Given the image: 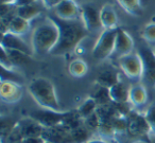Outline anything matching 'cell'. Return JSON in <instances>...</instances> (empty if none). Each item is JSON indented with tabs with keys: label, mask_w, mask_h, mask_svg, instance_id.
I'll use <instances>...</instances> for the list:
<instances>
[{
	"label": "cell",
	"mask_w": 155,
	"mask_h": 143,
	"mask_svg": "<svg viewBox=\"0 0 155 143\" xmlns=\"http://www.w3.org/2000/svg\"><path fill=\"white\" fill-rule=\"evenodd\" d=\"M49 18L58 28V41L50 53L52 55H65L70 53L89 34L81 18L75 20H63L54 14L49 15Z\"/></svg>",
	"instance_id": "1"
},
{
	"label": "cell",
	"mask_w": 155,
	"mask_h": 143,
	"mask_svg": "<svg viewBox=\"0 0 155 143\" xmlns=\"http://www.w3.org/2000/svg\"><path fill=\"white\" fill-rule=\"evenodd\" d=\"M28 92L38 106L48 110L61 111L56 90L53 83L46 77H37L28 85Z\"/></svg>",
	"instance_id": "2"
},
{
	"label": "cell",
	"mask_w": 155,
	"mask_h": 143,
	"mask_svg": "<svg viewBox=\"0 0 155 143\" xmlns=\"http://www.w3.org/2000/svg\"><path fill=\"white\" fill-rule=\"evenodd\" d=\"M58 41V28L49 17L36 27L32 33L31 47L38 55L51 53Z\"/></svg>",
	"instance_id": "3"
},
{
	"label": "cell",
	"mask_w": 155,
	"mask_h": 143,
	"mask_svg": "<svg viewBox=\"0 0 155 143\" xmlns=\"http://www.w3.org/2000/svg\"><path fill=\"white\" fill-rule=\"evenodd\" d=\"M127 135L130 139L140 142H149L150 137L152 136L151 128L148 124L144 115L136 111H131L127 115Z\"/></svg>",
	"instance_id": "4"
},
{
	"label": "cell",
	"mask_w": 155,
	"mask_h": 143,
	"mask_svg": "<svg viewBox=\"0 0 155 143\" xmlns=\"http://www.w3.org/2000/svg\"><path fill=\"white\" fill-rule=\"evenodd\" d=\"M118 29V28H117ZM117 29L114 30H103L98 37L93 48V57L97 60H104L113 55L116 43Z\"/></svg>",
	"instance_id": "5"
},
{
	"label": "cell",
	"mask_w": 155,
	"mask_h": 143,
	"mask_svg": "<svg viewBox=\"0 0 155 143\" xmlns=\"http://www.w3.org/2000/svg\"><path fill=\"white\" fill-rule=\"evenodd\" d=\"M118 64L121 71L127 79L139 81L143 76V63L138 53H131L118 58Z\"/></svg>",
	"instance_id": "6"
},
{
	"label": "cell",
	"mask_w": 155,
	"mask_h": 143,
	"mask_svg": "<svg viewBox=\"0 0 155 143\" xmlns=\"http://www.w3.org/2000/svg\"><path fill=\"white\" fill-rule=\"evenodd\" d=\"M41 138L48 143H78L74 129H70L64 124L45 128Z\"/></svg>",
	"instance_id": "7"
},
{
	"label": "cell",
	"mask_w": 155,
	"mask_h": 143,
	"mask_svg": "<svg viewBox=\"0 0 155 143\" xmlns=\"http://www.w3.org/2000/svg\"><path fill=\"white\" fill-rule=\"evenodd\" d=\"M69 113L70 111H54L44 109V110L35 111V112L31 113L30 117L38 122L39 124H41L45 128H48L64 124Z\"/></svg>",
	"instance_id": "8"
},
{
	"label": "cell",
	"mask_w": 155,
	"mask_h": 143,
	"mask_svg": "<svg viewBox=\"0 0 155 143\" xmlns=\"http://www.w3.org/2000/svg\"><path fill=\"white\" fill-rule=\"evenodd\" d=\"M81 19L88 32H99L103 29L100 19V10L91 3L81 7Z\"/></svg>",
	"instance_id": "9"
},
{
	"label": "cell",
	"mask_w": 155,
	"mask_h": 143,
	"mask_svg": "<svg viewBox=\"0 0 155 143\" xmlns=\"http://www.w3.org/2000/svg\"><path fill=\"white\" fill-rule=\"evenodd\" d=\"M134 50V41L132 36L122 28L117 29L116 43H115V50L113 56L118 58L125 56L127 54L133 53Z\"/></svg>",
	"instance_id": "10"
},
{
	"label": "cell",
	"mask_w": 155,
	"mask_h": 143,
	"mask_svg": "<svg viewBox=\"0 0 155 143\" xmlns=\"http://www.w3.org/2000/svg\"><path fill=\"white\" fill-rule=\"evenodd\" d=\"M143 63V76L142 79L148 84H155V53L152 49L141 47L138 51Z\"/></svg>",
	"instance_id": "11"
},
{
	"label": "cell",
	"mask_w": 155,
	"mask_h": 143,
	"mask_svg": "<svg viewBox=\"0 0 155 143\" xmlns=\"http://www.w3.org/2000/svg\"><path fill=\"white\" fill-rule=\"evenodd\" d=\"M1 47L7 50H15V51L24 52V53L28 54L30 56L34 54L32 47H30L26 43L22 36H18V35H15L10 32L2 34V36H1Z\"/></svg>",
	"instance_id": "12"
},
{
	"label": "cell",
	"mask_w": 155,
	"mask_h": 143,
	"mask_svg": "<svg viewBox=\"0 0 155 143\" xmlns=\"http://www.w3.org/2000/svg\"><path fill=\"white\" fill-rule=\"evenodd\" d=\"M22 96V87L20 84L11 81L0 82V98L8 104L17 103Z\"/></svg>",
	"instance_id": "13"
},
{
	"label": "cell",
	"mask_w": 155,
	"mask_h": 143,
	"mask_svg": "<svg viewBox=\"0 0 155 143\" xmlns=\"http://www.w3.org/2000/svg\"><path fill=\"white\" fill-rule=\"evenodd\" d=\"M53 10L54 15L63 20H75L81 18V8L78 7L74 0H63Z\"/></svg>",
	"instance_id": "14"
},
{
	"label": "cell",
	"mask_w": 155,
	"mask_h": 143,
	"mask_svg": "<svg viewBox=\"0 0 155 143\" xmlns=\"http://www.w3.org/2000/svg\"><path fill=\"white\" fill-rule=\"evenodd\" d=\"M17 125L25 139L27 138H34V137H41L45 127L37 121L32 119L31 117L21 119L17 122Z\"/></svg>",
	"instance_id": "15"
},
{
	"label": "cell",
	"mask_w": 155,
	"mask_h": 143,
	"mask_svg": "<svg viewBox=\"0 0 155 143\" xmlns=\"http://www.w3.org/2000/svg\"><path fill=\"white\" fill-rule=\"evenodd\" d=\"M100 19L103 30H114L118 28V17L113 5H104L100 9Z\"/></svg>",
	"instance_id": "16"
},
{
	"label": "cell",
	"mask_w": 155,
	"mask_h": 143,
	"mask_svg": "<svg viewBox=\"0 0 155 143\" xmlns=\"http://www.w3.org/2000/svg\"><path fill=\"white\" fill-rule=\"evenodd\" d=\"M148 101V92L143 85L135 84L129 87V103L134 107L143 106Z\"/></svg>",
	"instance_id": "17"
},
{
	"label": "cell",
	"mask_w": 155,
	"mask_h": 143,
	"mask_svg": "<svg viewBox=\"0 0 155 143\" xmlns=\"http://www.w3.org/2000/svg\"><path fill=\"white\" fill-rule=\"evenodd\" d=\"M43 8L46 7L41 2V0H37L34 3L17 8V16L31 21V20L36 18L43 12Z\"/></svg>",
	"instance_id": "18"
},
{
	"label": "cell",
	"mask_w": 155,
	"mask_h": 143,
	"mask_svg": "<svg viewBox=\"0 0 155 143\" xmlns=\"http://www.w3.org/2000/svg\"><path fill=\"white\" fill-rule=\"evenodd\" d=\"M108 89H110V96L113 103H116V104L129 103V88L122 82H117Z\"/></svg>",
	"instance_id": "19"
},
{
	"label": "cell",
	"mask_w": 155,
	"mask_h": 143,
	"mask_svg": "<svg viewBox=\"0 0 155 143\" xmlns=\"http://www.w3.org/2000/svg\"><path fill=\"white\" fill-rule=\"evenodd\" d=\"M30 22L31 21L24 19V18L19 17V16H15L13 18V20L10 22L9 31L8 32L13 33V34L18 35V36H24L25 34H27L30 31L31 29Z\"/></svg>",
	"instance_id": "20"
},
{
	"label": "cell",
	"mask_w": 155,
	"mask_h": 143,
	"mask_svg": "<svg viewBox=\"0 0 155 143\" xmlns=\"http://www.w3.org/2000/svg\"><path fill=\"white\" fill-rule=\"evenodd\" d=\"M98 107H99V104L97 103V101L94 98H91V96H89V98H87L80 106L78 107L77 111H78V113L80 115V117L82 118L83 120H85L88 117H91V115H94V113L97 111Z\"/></svg>",
	"instance_id": "21"
},
{
	"label": "cell",
	"mask_w": 155,
	"mask_h": 143,
	"mask_svg": "<svg viewBox=\"0 0 155 143\" xmlns=\"http://www.w3.org/2000/svg\"><path fill=\"white\" fill-rule=\"evenodd\" d=\"M116 1L130 15H133V16L141 15L142 5L140 0H116Z\"/></svg>",
	"instance_id": "22"
},
{
	"label": "cell",
	"mask_w": 155,
	"mask_h": 143,
	"mask_svg": "<svg viewBox=\"0 0 155 143\" xmlns=\"http://www.w3.org/2000/svg\"><path fill=\"white\" fill-rule=\"evenodd\" d=\"M68 71L71 76L73 77H83L88 71V66L83 60L77 58L70 62L68 66Z\"/></svg>",
	"instance_id": "23"
},
{
	"label": "cell",
	"mask_w": 155,
	"mask_h": 143,
	"mask_svg": "<svg viewBox=\"0 0 155 143\" xmlns=\"http://www.w3.org/2000/svg\"><path fill=\"white\" fill-rule=\"evenodd\" d=\"M119 82L118 80V74L116 72H113L112 70H106L104 72L100 73L99 76L97 77V83L100 86H103V87L110 88L113 85Z\"/></svg>",
	"instance_id": "24"
},
{
	"label": "cell",
	"mask_w": 155,
	"mask_h": 143,
	"mask_svg": "<svg viewBox=\"0 0 155 143\" xmlns=\"http://www.w3.org/2000/svg\"><path fill=\"white\" fill-rule=\"evenodd\" d=\"M7 50V49H5ZM8 55H9L10 60H11L12 64L14 65V67L16 66H21L27 63H29L32 58V56L28 55V54L24 53V52L15 51V50H7Z\"/></svg>",
	"instance_id": "25"
},
{
	"label": "cell",
	"mask_w": 155,
	"mask_h": 143,
	"mask_svg": "<svg viewBox=\"0 0 155 143\" xmlns=\"http://www.w3.org/2000/svg\"><path fill=\"white\" fill-rule=\"evenodd\" d=\"M91 98H94L97 101L99 106H103V105H107L112 103V100H110V89L100 85L98 87V89L94 92V96Z\"/></svg>",
	"instance_id": "26"
},
{
	"label": "cell",
	"mask_w": 155,
	"mask_h": 143,
	"mask_svg": "<svg viewBox=\"0 0 155 143\" xmlns=\"http://www.w3.org/2000/svg\"><path fill=\"white\" fill-rule=\"evenodd\" d=\"M1 81H11L21 84L22 77L16 71H14V69H5L1 67Z\"/></svg>",
	"instance_id": "27"
},
{
	"label": "cell",
	"mask_w": 155,
	"mask_h": 143,
	"mask_svg": "<svg viewBox=\"0 0 155 143\" xmlns=\"http://www.w3.org/2000/svg\"><path fill=\"white\" fill-rule=\"evenodd\" d=\"M141 36L148 44L155 45V22H150L144 27Z\"/></svg>",
	"instance_id": "28"
},
{
	"label": "cell",
	"mask_w": 155,
	"mask_h": 143,
	"mask_svg": "<svg viewBox=\"0 0 155 143\" xmlns=\"http://www.w3.org/2000/svg\"><path fill=\"white\" fill-rule=\"evenodd\" d=\"M144 117H146L148 124L151 128V132L152 136H155V105H151L144 112Z\"/></svg>",
	"instance_id": "29"
},
{
	"label": "cell",
	"mask_w": 155,
	"mask_h": 143,
	"mask_svg": "<svg viewBox=\"0 0 155 143\" xmlns=\"http://www.w3.org/2000/svg\"><path fill=\"white\" fill-rule=\"evenodd\" d=\"M16 123L12 122L10 119H2L1 122V134H2V141H5L8 138V136L10 135V132H12V129L14 128Z\"/></svg>",
	"instance_id": "30"
},
{
	"label": "cell",
	"mask_w": 155,
	"mask_h": 143,
	"mask_svg": "<svg viewBox=\"0 0 155 143\" xmlns=\"http://www.w3.org/2000/svg\"><path fill=\"white\" fill-rule=\"evenodd\" d=\"M63 0H41V2L44 3L47 9H54L58 5H60Z\"/></svg>",
	"instance_id": "31"
},
{
	"label": "cell",
	"mask_w": 155,
	"mask_h": 143,
	"mask_svg": "<svg viewBox=\"0 0 155 143\" xmlns=\"http://www.w3.org/2000/svg\"><path fill=\"white\" fill-rule=\"evenodd\" d=\"M37 0H16L15 7L19 8V7H24V5H28L31 3H34Z\"/></svg>",
	"instance_id": "32"
},
{
	"label": "cell",
	"mask_w": 155,
	"mask_h": 143,
	"mask_svg": "<svg viewBox=\"0 0 155 143\" xmlns=\"http://www.w3.org/2000/svg\"><path fill=\"white\" fill-rule=\"evenodd\" d=\"M1 5H15L16 0H0Z\"/></svg>",
	"instance_id": "33"
},
{
	"label": "cell",
	"mask_w": 155,
	"mask_h": 143,
	"mask_svg": "<svg viewBox=\"0 0 155 143\" xmlns=\"http://www.w3.org/2000/svg\"><path fill=\"white\" fill-rule=\"evenodd\" d=\"M85 143H108V142H106L103 139H89V140Z\"/></svg>",
	"instance_id": "34"
},
{
	"label": "cell",
	"mask_w": 155,
	"mask_h": 143,
	"mask_svg": "<svg viewBox=\"0 0 155 143\" xmlns=\"http://www.w3.org/2000/svg\"><path fill=\"white\" fill-rule=\"evenodd\" d=\"M153 51H154V53H155V47H154V49H153Z\"/></svg>",
	"instance_id": "35"
},
{
	"label": "cell",
	"mask_w": 155,
	"mask_h": 143,
	"mask_svg": "<svg viewBox=\"0 0 155 143\" xmlns=\"http://www.w3.org/2000/svg\"><path fill=\"white\" fill-rule=\"evenodd\" d=\"M45 143H48V142H45Z\"/></svg>",
	"instance_id": "36"
}]
</instances>
